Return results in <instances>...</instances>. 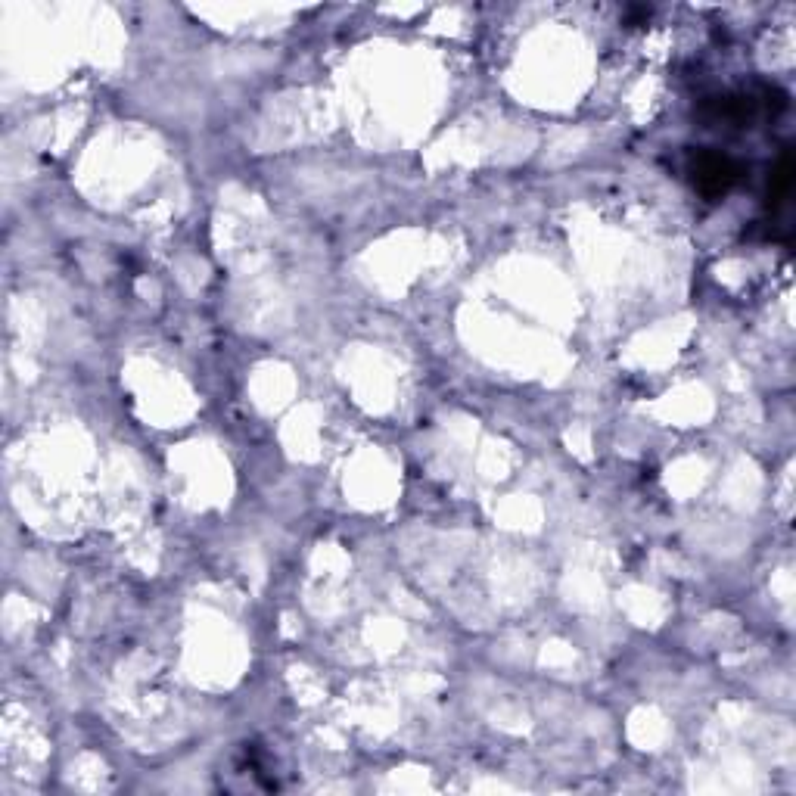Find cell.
<instances>
[{
    "instance_id": "obj_1",
    "label": "cell",
    "mask_w": 796,
    "mask_h": 796,
    "mask_svg": "<svg viewBox=\"0 0 796 796\" xmlns=\"http://www.w3.org/2000/svg\"><path fill=\"white\" fill-rule=\"evenodd\" d=\"M737 178H741V168L725 156H706L697 162V181L706 193H725Z\"/></svg>"
}]
</instances>
